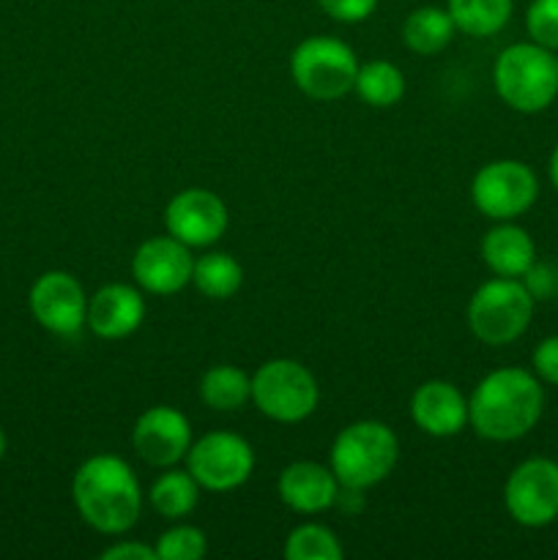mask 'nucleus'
Instances as JSON below:
<instances>
[{"mask_svg": "<svg viewBox=\"0 0 558 560\" xmlns=\"http://www.w3.org/2000/svg\"><path fill=\"white\" fill-rule=\"evenodd\" d=\"M542 381L520 366H501L479 381L468 399V424L492 443H512L528 435L542 419Z\"/></svg>", "mask_w": 558, "mask_h": 560, "instance_id": "nucleus-1", "label": "nucleus"}, {"mask_svg": "<svg viewBox=\"0 0 558 560\" xmlns=\"http://www.w3.org/2000/svg\"><path fill=\"white\" fill-rule=\"evenodd\" d=\"M71 498L80 517L93 530L120 536L131 530L142 512V490L137 474L115 454H96L77 468Z\"/></svg>", "mask_w": 558, "mask_h": 560, "instance_id": "nucleus-2", "label": "nucleus"}, {"mask_svg": "<svg viewBox=\"0 0 558 560\" xmlns=\"http://www.w3.org/2000/svg\"><path fill=\"white\" fill-rule=\"evenodd\" d=\"M492 85L507 107L525 115L542 113L558 96L556 52L536 42L512 44L492 66Z\"/></svg>", "mask_w": 558, "mask_h": 560, "instance_id": "nucleus-3", "label": "nucleus"}, {"mask_svg": "<svg viewBox=\"0 0 558 560\" xmlns=\"http://www.w3.org/2000/svg\"><path fill=\"white\" fill-rule=\"evenodd\" d=\"M399 457V441L383 421H356L332 443V465L337 481L350 490H370L388 479Z\"/></svg>", "mask_w": 558, "mask_h": 560, "instance_id": "nucleus-4", "label": "nucleus"}, {"mask_svg": "<svg viewBox=\"0 0 558 560\" xmlns=\"http://www.w3.org/2000/svg\"><path fill=\"white\" fill-rule=\"evenodd\" d=\"M534 295L520 279L496 277L476 288L468 301V328L490 348L518 342L534 317Z\"/></svg>", "mask_w": 558, "mask_h": 560, "instance_id": "nucleus-5", "label": "nucleus"}, {"mask_svg": "<svg viewBox=\"0 0 558 560\" xmlns=\"http://www.w3.org/2000/svg\"><path fill=\"white\" fill-rule=\"evenodd\" d=\"M359 60L345 42L334 36H310L290 55V77L304 96L337 102L353 91Z\"/></svg>", "mask_w": 558, "mask_h": 560, "instance_id": "nucleus-6", "label": "nucleus"}, {"mask_svg": "<svg viewBox=\"0 0 558 560\" xmlns=\"http://www.w3.org/2000/svg\"><path fill=\"white\" fill-rule=\"evenodd\" d=\"M252 402L279 424L310 419L321 402V386L301 361L271 359L252 375Z\"/></svg>", "mask_w": 558, "mask_h": 560, "instance_id": "nucleus-7", "label": "nucleus"}, {"mask_svg": "<svg viewBox=\"0 0 558 560\" xmlns=\"http://www.w3.org/2000/svg\"><path fill=\"white\" fill-rule=\"evenodd\" d=\"M539 197V178L534 170L518 159H496L487 162L470 184V200L476 211L496 222H512L531 211Z\"/></svg>", "mask_w": 558, "mask_h": 560, "instance_id": "nucleus-8", "label": "nucleus"}, {"mask_svg": "<svg viewBox=\"0 0 558 560\" xmlns=\"http://www.w3.org/2000/svg\"><path fill=\"white\" fill-rule=\"evenodd\" d=\"M186 470L195 476L202 490H239L255 470V452L235 432H208L191 443L186 454Z\"/></svg>", "mask_w": 558, "mask_h": 560, "instance_id": "nucleus-9", "label": "nucleus"}, {"mask_svg": "<svg viewBox=\"0 0 558 560\" xmlns=\"http://www.w3.org/2000/svg\"><path fill=\"white\" fill-rule=\"evenodd\" d=\"M509 517L525 528H545L558 520V463L531 457L509 474L503 487Z\"/></svg>", "mask_w": 558, "mask_h": 560, "instance_id": "nucleus-10", "label": "nucleus"}, {"mask_svg": "<svg viewBox=\"0 0 558 560\" xmlns=\"http://www.w3.org/2000/svg\"><path fill=\"white\" fill-rule=\"evenodd\" d=\"M33 317L58 337H74L88 323V295L69 271H47L33 282L27 295Z\"/></svg>", "mask_w": 558, "mask_h": 560, "instance_id": "nucleus-11", "label": "nucleus"}, {"mask_svg": "<svg viewBox=\"0 0 558 560\" xmlns=\"http://www.w3.org/2000/svg\"><path fill=\"white\" fill-rule=\"evenodd\" d=\"M228 222L230 213L222 197L200 186L178 191L164 208V230L189 249L217 244L228 230Z\"/></svg>", "mask_w": 558, "mask_h": 560, "instance_id": "nucleus-12", "label": "nucleus"}, {"mask_svg": "<svg viewBox=\"0 0 558 560\" xmlns=\"http://www.w3.org/2000/svg\"><path fill=\"white\" fill-rule=\"evenodd\" d=\"M195 257L186 244L173 235H156L137 246L131 257V273L146 293L175 295L191 282Z\"/></svg>", "mask_w": 558, "mask_h": 560, "instance_id": "nucleus-13", "label": "nucleus"}, {"mask_svg": "<svg viewBox=\"0 0 558 560\" xmlns=\"http://www.w3.org/2000/svg\"><path fill=\"white\" fill-rule=\"evenodd\" d=\"M137 457L146 459L153 468H173L175 463L189 454L191 448V424L178 408L170 405H156L148 408L137 419L135 432H131Z\"/></svg>", "mask_w": 558, "mask_h": 560, "instance_id": "nucleus-14", "label": "nucleus"}, {"mask_svg": "<svg viewBox=\"0 0 558 560\" xmlns=\"http://www.w3.org/2000/svg\"><path fill=\"white\" fill-rule=\"evenodd\" d=\"M410 419L425 435H460L468 424V399L454 383L427 381L410 397Z\"/></svg>", "mask_w": 558, "mask_h": 560, "instance_id": "nucleus-15", "label": "nucleus"}, {"mask_svg": "<svg viewBox=\"0 0 558 560\" xmlns=\"http://www.w3.org/2000/svg\"><path fill=\"white\" fill-rule=\"evenodd\" d=\"M146 320V299L131 284L113 282L88 299V326L102 339H126Z\"/></svg>", "mask_w": 558, "mask_h": 560, "instance_id": "nucleus-16", "label": "nucleus"}, {"mask_svg": "<svg viewBox=\"0 0 558 560\" xmlns=\"http://www.w3.org/2000/svg\"><path fill=\"white\" fill-rule=\"evenodd\" d=\"M342 485L337 481L332 468L321 463H301L288 465L279 474V498L288 509L299 514H321L337 503Z\"/></svg>", "mask_w": 558, "mask_h": 560, "instance_id": "nucleus-17", "label": "nucleus"}, {"mask_svg": "<svg viewBox=\"0 0 558 560\" xmlns=\"http://www.w3.org/2000/svg\"><path fill=\"white\" fill-rule=\"evenodd\" d=\"M481 257L496 277L523 279L536 262V244L528 230L512 222H498L481 238Z\"/></svg>", "mask_w": 558, "mask_h": 560, "instance_id": "nucleus-18", "label": "nucleus"}, {"mask_svg": "<svg viewBox=\"0 0 558 560\" xmlns=\"http://www.w3.org/2000/svg\"><path fill=\"white\" fill-rule=\"evenodd\" d=\"M454 31H457V25L446 9L421 5L405 16L403 44L416 55H438L452 44Z\"/></svg>", "mask_w": 558, "mask_h": 560, "instance_id": "nucleus-19", "label": "nucleus"}, {"mask_svg": "<svg viewBox=\"0 0 558 560\" xmlns=\"http://www.w3.org/2000/svg\"><path fill=\"white\" fill-rule=\"evenodd\" d=\"M514 0H446V11L452 14L457 31L468 36L487 38L496 36L512 20Z\"/></svg>", "mask_w": 558, "mask_h": 560, "instance_id": "nucleus-20", "label": "nucleus"}, {"mask_svg": "<svg viewBox=\"0 0 558 560\" xmlns=\"http://www.w3.org/2000/svg\"><path fill=\"white\" fill-rule=\"evenodd\" d=\"M153 512L164 520H181L186 514L195 512L197 501H200V485L189 470H170L153 481L151 492H148Z\"/></svg>", "mask_w": 558, "mask_h": 560, "instance_id": "nucleus-21", "label": "nucleus"}, {"mask_svg": "<svg viewBox=\"0 0 558 560\" xmlns=\"http://www.w3.org/2000/svg\"><path fill=\"white\" fill-rule=\"evenodd\" d=\"M200 397L211 410H241L252 402V377L244 370L230 364L211 366L200 381Z\"/></svg>", "mask_w": 558, "mask_h": 560, "instance_id": "nucleus-22", "label": "nucleus"}, {"mask_svg": "<svg viewBox=\"0 0 558 560\" xmlns=\"http://www.w3.org/2000/svg\"><path fill=\"white\" fill-rule=\"evenodd\" d=\"M191 282L200 290L206 299L224 301L235 295L244 282V268L228 252H211L195 260V271H191Z\"/></svg>", "mask_w": 558, "mask_h": 560, "instance_id": "nucleus-23", "label": "nucleus"}, {"mask_svg": "<svg viewBox=\"0 0 558 560\" xmlns=\"http://www.w3.org/2000/svg\"><path fill=\"white\" fill-rule=\"evenodd\" d=\"M353 91L370 107H394L405 96V74L388 60H370L359 66Z\"/></svg>", "mask_w": 558, "mask_h": 560, "instance_id": "nucleus-24", "label": "nucleus"}, {"mask_svg": "<svg viewBox=\"0 0 558 560\" xmlns=\"http://www.w3.org/2000/svg\"><path fill=\"white\" fill-rule=\"evenodd\" d=\"M284 558L288 560H339L342 545L337 534L321 523L295 525L284 541Z\"/></svg>", "mask_w": 558, "mask_h": 560, "instance_id": "nucleus-25", "label": "nucleus"}, {"mask_svg": "<svg viewBox=\"0 0 558 560\" xmlns=\"http://www.w3.org/2000/svg\"><path fill=\"white\" fill-rule=\"evenodd\" d=\"M159 560H200L208 552V539L195 525H173L156 539Z\"/></svg>", "mask_w": 558, "mask_h": 560, "instance_id": "nucleus-26", "label": "nucleus"}, {"mask_svg": "<svg viewBox=\"0 0 558 560\" xmlns=\"http://www.w3.org/2000/svg\"><path fill=\"white\" fill-rule=\"evenodd\" d=\"M525 31L539 47L558 49V0H531L525 11Z\"/></svg>", "mask_w": 558, "mask_h": 560, "instance_id": "nucleus-27", "label": "nucleus"}, {"mask_svg": "<svg viewBox=\"0 0 558 560\" xmlns=\"http://www.w3.org/2000/svg\"><path fill=\"white\" fill-rule=\"evenodd\" d=\"M317 5L332 20L345 22V25H356V22H364L377 9V0H317Z\"/></svg>", "mask_w": 558, "mask_h": 560, "instance_id": "nucleus-28", "label": "nucleus"}, {"mask_svg": "<svg viewBox=\"0 0 558 560\" xmlns=\"http://www.w3.org/2000/svg\"><path fill=\"white\" fill-rule=\"evenodd\" d=\"M531 364H534V375L539 377L547 386H558V334L556 337H547L536 345L534 355H531Z\"/></svg>", "mask_w": 558, "mask_h": 560, "instance_id": "nucleus-29", "label": "nucleus"}, {"mask_svg": "<svg viewBox=\"0 0 558 560\" xmlns=\"http://www.w3.org/2000/svg\"><path fill=\"white\" fill-rule=\"evenodd\" d=\"M525 288L534 295V301H547L558 293V271L553 266H545V262H534L525 273Z\"/></svg>", "mask_w": 558, "mask_h": 560, "instance_id": "nucleus-30", "label": "nucleus"}, {"mask_svg": "<svg viewBox=\"0 0 558 560\" xmlns=\"http://www.w3.org/2000/svg\"><path fill=\"white\" fill-rule=\"evenodd\" d=\"M102 560H159L156 550L140 541H118L102 552Z\"/></svg>", "mask_w": 558, "mask_h": 560, "instance_id": "nucleus-31", "label": "nucleus"}, {"mask_svg": "<svg viewBox=\"0 0 558 560\" xmlns=\"http://www.w3.org/2000/svg\"><path fill=\"white\" fill-rule=\"evenodd\" d=\"M547 173H550L553 186H556V191H558V142H556V148H553V153H550V170H547Z\"/></svg>", "mask_w": 558, "mask_h": 560, "instance_id": "nucleus-32", "label": "nucleus"}, {"mask_svg": "<svg viewBox=\"0 0 558 560\" xmlns=\"http://www.w3.org/2000/svg\"><path fill=\"white\" fill-rule=\"evenodd\" d=\"M3 454H5V435L3 430H0V459H3Z\"/></svg>", "mask_w": 558, "mask_h": 560, "instance_id": "nucleus-33", "label": "nucleus"}, {"mask_svg": "<svg viewBox=\"0 0 558 560\" xmlns=\"http://www.w3.org/2000/svg\"><path fill=\"white\" fill-rule=\"evenodd\" d=\"M556 63H558V49H556Z\"/></svg>", "mask_w": 558, "mask_h": 560, "instance_id": "nucleus-34", "label": "nucleus"}]
</instances>
